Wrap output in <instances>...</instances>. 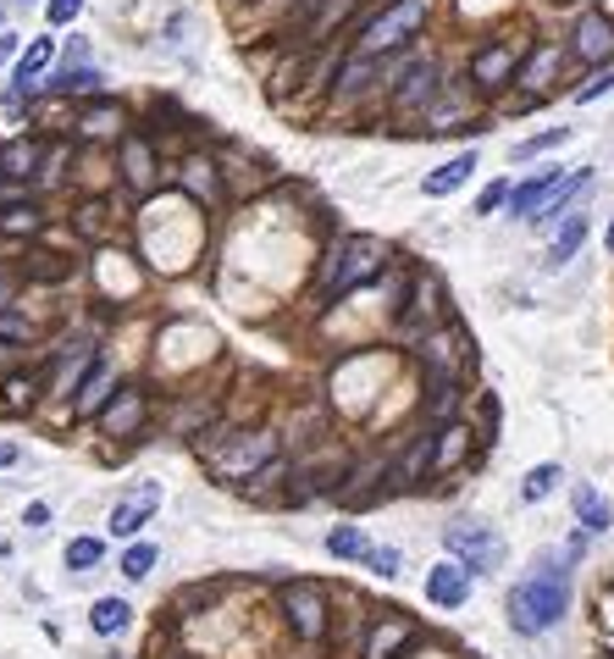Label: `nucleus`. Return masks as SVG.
Segmentation results:
<instances>
[{"label":"nucleus","mask_w":614,"mask_h":659,"mask_svg":"<svg viewBox=\"0 0 614 659\" xmlns=\"http://www.w3.org/2000/svg\"><path fill=\"white\" fill-rule=\"evenodd\" d=\"M12 7H29V0H12Z\"/></svg>","instance_id":"obj_45"},{"label":"nucleus","mask_w":614,"mask_h":659,"mask_svg":"<svg viewBox=\"0 0 614 659\" xmlns=\"http://www.w3.org/2000/svg\"><path fill=\"white\" fill-rule=\"evenodd\" d=\"M327 549H332L338 560H366V554H371V543H366L360 527H338V532L327 538Z\"/></svg>","instance_id":"obj_27"},{"label":"nucleus","mask_w":614,"mask_h":659,"mask_svg":"<svg viewBox=\"0 0 614 659\" xmlns=\"http://www.w3.org/2000/svg\"><path fill=\"white\" fill-rule=\"evenodd\" d=\"M12 460H18V449H12V444H0V466H12Z\"/></svg>","instance_id":"obj_43"},{"label":"nucleus","mask_w":614,"mask_h":659,"mask_svg":"<svg viewBox=\"0 0 614 659\" xmlns=\"http://www.w3.org/2000/svg\"><path fill=\"white\" fill-rule=\"evenodd\" d=\"M100 422H106V433H112V438L139 433V422H145V394H139V389H123V394L106 405V416H100Z\"/></svg>","instance_id":"obj_14"},{"label":"nucleus","mask_w":614,"mask_h":659,"mask_svg":"<svg viewBox=\"0 0 614 659\" xmlns=\"http://www.w3.org/2000/svg\"><path fill=\"white\" fill-rule=\"evenodd\" d=\"M470 172H476V156L465 150V156H454V161H443L437 172H426V183H421V189H426V194L437 200V194H454V189H459V183H465Z\"/></svg>","instance_id":"obj_16"},{"label":"nucleus","mask_w":614,"mask_h":659,"mask_svg":"<svg viewBox=\"0 0 614 659\" xmlns=\"http://www.w3.org/2000/svg\"><path fill=\"white\" fill-rule=\"evenodd\" d=\"M150 565H156V549H150V543H134V549L123 554V576H134V582H145Z\"/></svg>","instance_id":"obj_34"},{"label":"nucleus","mask_w":614,"mask_h":659,"mask_svg":"<svg viewBox=\"0 0 614 659\" xmlns=\"http://www.w3.org/2000/svg\"><path fill=\"white\" fill-rule=\"evenodd\" d=\"M504 200H509V183H487V189H481V200H476V211H481V216H493Z\"/></svg>","instance_id":"obj_41"},{"label":"nucleus","mask_w":614,"mask_h":659,"mask_svg":"<svg viewBox=\"0 0 614 659\" xmlns=\"http://www.w3.org/2000/svg\"><path fill=\"white\" fill-rule=\"evenodd\" d=\"M564 139H570V128H548V134H537V139H520V145H515V161H531V156L564 145Z\"/></svg>","instance_id":"obj_32"},{"label":"nucleus","mask_w":614,"mask_h":659,"mask_svg":"<svg viewBox=\"0 0 614 659\" xmlns=\"http://www.w3.org/2000/svg\"><path fill=\"white\" fill-rule=\"evenodd\" d=\"M78 12H84V0H51V7H45V18H51L56 29H67Z\"/></svg>","instance_id":"obj_39"},{"label":"nucleus","mask_w":614,"mask_h":659,"mask_svg":"<svg viewBox=\"0 0 614 659\" xmlns=\"http://www.w3.org/2000/svg\"><path fill=\"white\" fill-rule=\"evenodd\" d=\"M608 249H614V222H608Z\"/></svg>","instance_id":"obj_44"},{"label":"nucleus","mask_w":614,"mask_h":659,"mask_svg":"<svg viewBox=\"0 0 614 659\" xmlns=\"http://www.w3.org/2000/svg\"><path fill=\"white\" fill-rule=\"evenodd\" d=\"M40 167V145L34 139H12L7 150H0V172H7V178H29Z\"/></svg>","instance_id":"obj_25"},{"label":"nucleus","mask_w":614,"mask_h":659,"mask_svg":"<svg viewBox=\"0 0 614 659\" xmlns=\"http://www.w3.org/2000/svg\"><path fill=\"white\" fill-rule=\"evenodd\" d=\"M156 510H161V482H134V488L117 493V504H112V532H117V538H134L139 527H150Z\"/></svg>","instance_id":"obj_8"},{"label":"nucleus","mask_w":614,"mask_h":659,"mask_svg":"<svg viewBox=\"0 0 614 659\" xmlns=\"http://www.w3.org/2000/svg\"><path fill=\"white\" fill-rule=\"evenodd\" d=\"M40 400V378H7V405L12 411H29Z\"/></svg>","instance_id":"obj_33"},{"label":"nucleus","mask_w":614,"mask_h":659,"mask_svg":"<svg viewBox=\"0 0 614 659\" xmlns=\"http://www.w3.org/2000/svg\"><path fill=\"white\" fill-rule=\"evenodd\" d=\"M205 460H211L216 477H227V482H250L255 471H266V466L277 460V438H272V433H233L227 444H211Z\"/></svg>","instance_id":"obj_3"},{"label":"nucleus","mask_w":614,"mask_h":659,"mask_svg":"<svg viewBox=\"0 0 614 659\" xmlns=\"http://www.w3.org/2000/svg\"><path fill=\"white\" fill-rule=\"evenodd\" d=\"M123 167H128V183H134L139 194H145V189L156 183V167H150V145H145L139 134H128V139H123Z\"/></svg>","instance_id":"obj_18"},{"label":"nucleus","mask_w":614,"mask_h":659,"mask_svg":"<svg viewBox=\"0 0 614 659\" xmlns=\"http://www.w3.org/2000/svg\"><path fill=\"white\" fill-rule=\"evenodd\" d=\"M432 95H437V67H432V62H415V67L399 78L393 106H399V111H415V106H426Z\"/></svg>","instance_id":"obj_13"},{"label":"nucleus","mask_w":614,"mask_h":659,"mask_svg":"<svg viewBox=\"0 0 614 659\" xmlns=\"http://www.w3.org/2000/svg\"><path fill=\"white\" fill-rule=\"evenodd\" d=\"M56 89H67V95H95V89H100V73H95V67H78V73H67Z\"/></svg>","instance_id":"obj_37"},{"label":"nucleus","mask_w":614,"mask_h":659,"mask_svg":"<svg viewBox=\"0 0 614 659\" xmlns=\"http://www.w3.org/2000/svg\"><path fill=\"white\" fill-rule=\"evenodd\" d=\"M426 18V0H393V7L360 34V56H382V51H399Z\"/></svg>","instance_id":"obj_5"},{"label":"nucleus","mask_w":614,"mask_h":659,"mask_svg":"<svg viewBox=\"0 0 614 659\" xmlns=\"http://www.w3.org/2000/svg\"><path fill=\"white\" fill-rule=\"evenodd\" d=\"M382 266H388V249L377 244V238H366V233H349V238H338L332 249H327V261H321V299H343V294H354L360 283H371V277H382Z\"/></svg>","instance_id":"obj_2"},{"label":"nucleus","mask_w":614,"mask_h":659,"mask_svg":"<svg viewBox=\"0 0 614 659\" xmlns=\"http://www.w3.org/2000/svg\"><path fill=\"white\" fill-rule=\"evenodd\" d=\"M123 128V111H117V100H95L84 117H78V134L84 139H112Z\"/></svg>","instance_id":"obj_20"},{"label":"nucleus","mask_w":614,"mask_h":659,"mask_svg":"<svg viewBox=\"0 0 614 659\" xmlns=\"http://www.w3.org/2000/svg\"><path fill=\"white\" fill-rule=\"evenodd\" d=\"M426 598H432V604H443V609H459V604L470 598V571H465L459 560L432 565V571H426Z\"/></svg>","instance_id":"obj_9"},{"label":"nucleus","mask_w":614,"mask_h":659,"mask_svg":"<svg viewBox=\"0 0 614 659\" xmlns=\"http://www.w3.org/2000/svg\"><path fill=\"white\" fill-rule=\"evenodd\" d=\"M178 178H183V189H189L194 200H205V205L222 200V183H216V167H211V161H183Z\"/></svg>","instance_id":"obj_21"},{"label":"nucleus","mask_w":614,"mask_h":659,"mask_svg":"<svg viewBox=\"0 0 614 659\" xmlns=\"http://www.w3.org/2000/svg\"><path fill=\"white\" fill-rule=\"evenodd\" d=\"M570 504H575V515H581V527H586V532H608V527H614V515H608V504H603V493H597V488H586V482H581V488L570 493Z\"/></svg>","instance_id":"obj_19"},{"label":"nucleus","mask_w":614,"mask_h":659,"mask_svg":"<svg viewBox=\"0 0 614 659\" xmlns=\"http://www.w3.org/2000/svg\"><path fill=\"white\" fill-rule=\"evenodd\" d=\"M0 227H7V233H40V205L12 200L7 211H0Z\"/></svg>","instance_id":"obj_28"},{"label":"nucleus","mask_w":614,"mask_h":659,"mask_svg":"<svg viewBox=\"0 0 614 659\" xmlns=\"http://www.w3.org/2000/svg\"><path fill=\"white\" fill-rule=\"evenodd\" d=\"M553 488H559V466H531V471H526V482H520V493H526L531 504H537V499H548Z\"/></svg>","instance_id":"obj_30"},{"label":"nucleus","mask_w":614,"mask_h":659,"mask_svg":"<svg viewBox=\"0 0 614 659\" xmlns=\"http://www.w3.org/2000/svg\"><path fill=\"white\" fill-rule=\"evenodd\" d=\"M459 411V383H432V400H426V416L432 422H448Z\"/></svg>","instance_id":"obj_29"},{"label":"nucleus","mask_w":614,"mask_h":659,"mask_svg":"<svg viewBox=\"0 0 614 659\" xmlns=\"http://www.w3.org/2000/svg\"><path fill=\"white\" fill-rule=\"evenodd\" d=\"M78 227H84L89 238H106V205H84V211H78Z\"/></svg>","instance_id":"obj_40"},{"label":"nucleus","mask_w":614,"mask_h":659,"mask_svg":"<svg viewBox=\"0 0 614 659\" xmlns=\"http://www.w3.org/2000/svg\"><path fill=\"white\" fill-rule=\"evenodd\" d=\"M128 620H134V609H128L123 598H100V604L89 609V626H95L100 637H117V631H128Z\"/></svg>","instance_id":"obj_24"},{"label":"nucleus","mask_w":614,"mask_h":659,"mask_svg":"<svg viewBox=\"0 0 614 659\" xmlns=\"http://www.w3.org/2000/svg\"><path fill=\"white\" fill-rule=\"evenodd\" d=\"M283 615H288L294 637H305V642L327 637V593L316 582H288L283 587Z\"/></svg>","instance_id":"obj_7"},{"label":"nucleus","mask_w":614,"mask_h":659,"mask_svg":"<svg viewBox=\"0 0 614 659\" xmlns=\"http://www.w3.org/2000/svg\"><path fill=\"white\" fill-rule=\"evenodd\" d=\"M570 51H575L581 62H608V56H614V23L597 18V12H586V18L575 23V34H570Z\"/></svg>","instance_id":"obj_10"},{"label":"nucleus","mask_w":614,"mask_h":659,"mask_svg":"<svg viewBox=\"0 0 614 659\" xmlns=\"http://www.w3.org/2000/svg\"><path fill=\"white\" fill-rule=\"evenodd\" d=\"M553 67H559V51H553V45H542V51H537V56L526 62L520 84H531V89H537V84H548V78H553Z\"/></svg>","instance_id":"obj_31"},{"label":"nucleus","mask_w":614,"mask_h":659,"mask_svg":"<svg viewBox=\"0 0 614 659\" xmlns=\"http://www.w3.org/2000/svg\"><path fill=\"white\" fill-rule=\"evenodd\" d=\"M106 389H112V366H89V378H84V389H78V400H73V416H95L100 405H106Z\"/></svg>","instance_id":"obj_22"},{"label":"nucleus","mask_w":614,"mask_h":659,"mask_svg":"<svg viewBox=\"0 0 614 659\" xmlns=\"http://www.w3.org/2000/svg\"><path fill=\"white\" fill-rule=\"evenodd\" d=\"M366 565H371V571H382V576H399V549H371V554H366Z\"/></svg>","instance_id":"obj_42"},{"label":"nucleus","mask_w":614,"mask_h":659,"mask_svg":"<svg viewBox=\"0 0 614 659\" xmlns=\"http://www.w3.org/2000/svg\"><path fill=\"white\" fill-rule=\"evenodd\" d=\"M581 244H586V216H581V211H570V216H564V227H559V238H553V249H548V266H564Z\"/></svg>","instance_id":"obj_23"},{"label":"nucleus","mask_w":614,"mask_h":659,"mask_svg":"<svg viewBox=\"0 0 614 659\" xmlns=\"http://www.w3.org/2000/svg\"><path fill=\"white\" fill-rule=\"evenodd\" d=\"M0 339L29 344V339H34V321H29V316H18V310H0Z\"/></svg>","instance_id":"obj_35"},{"label":"nucleus","mask_w":614,"mask_h":659,"mask_svg":"<svg viewBox=\"0 0 614 659\" xmlns=\"http://www.w3.org/2000/svg\"><path fill=\"white\" fill-rule=\"evenodd\" d=\"M608 89H614V67H603V73H597V78H586V84H581V89H575V100H581V106H586V100H597V95H608Z\"/></svg>","instance_id":"obj_38"},{"label":"nucleus","mask_w":614,"mask_h":659,"mask_svg":"<svg viewBox=\"0 0 614 659\" xmlns=\"http://www.w3.org/2000/svg\"><path fill=\"white\" fill-rule=\"evenodd\" d=\"M515 62H520V51H515V45H487V51H476V56H470V84L498 89V84H509V78H515Z\"/></svg>","instance_id":"obj_11"},{"label":"nucleus","mask_w":614,"mask_h":659,"mask_svg":"<svg viewBox=\"0 0 614 659\" xmlns=\"http://www.w3.org/2000/svg\"><path fill=\"white\" fill-rule=\"evenodd\" d=\"M443 283L437 272H415L410 277V294L399 299V321H404V333H432V327L443 321Z\"/></svg>","instance_id":"obj_6"},{"label":"nucleus","mask_w":614,"mask_h":659,"mask_svg":"<svg viewBox=\"0 0 614 659\" xmlns=\"http://www.w3.org/2000/svg\"><path fill=\"white\" fill-rule=\"evenodd\" d=\"M564 609H570V576H564V565H553V560L531 565V576L509 593V626L526 631V637L559 626Z\"/></svg>","instance_id":"obj_1"},{"label":"nucleus","mask_w":614,"mask_h":659,"mask_svg":"<svg viewBox=\"0 0 614 659\" xmlns=\"http://www.w3.org/2000/svg\"><path fill=\"white\" fill-rule=\"evenodd\" d=\"M51 56H56V40H34V45H29V56L18 62V100L40 84V73L51 67ZM18 100H12V106H18Z\"/></svg>","instance_id":"obj_17"},{"label":"nucleus","mask_w":614,"mask_h":659,"mask_svg":"<svg viewBox=\"0 0 614 659\" xmlns=\"http://www.w3.org/2000/svg\"><path fill=\"white\" fill-rule=\"evenodd\" d=\"M100 554H106L100 538H78V543L67 549V565H73V571H89V565H100Z\"/></svg>","instance_id":"obj_36"},{"label":"nucleus","mask_w":614,"mask_h":659,"mask_svg":"<svg viewBox=\"0 0 614 659\" xmlns=\"http://www.w3.org/2000/svg\"><path fill=\"white\" fill-rule=\"evenodd\" d=\"M349 7H354V0H305V12H299V29L310 34L305 45H321V40L349 18Z\"/></svg>","instance_id":"obj_12"},{"label":"nucleus","mask_w":614,"mask_h":659,"mask_svg":"<svg viewBox=\"0 0 614 659\" xmlns=\"http://www.w3.org/2000/svg\"><path fill=\"white\" fill-rule=\"evenodd\" d=\"M465 444H470V433L465 427H443L437 433V455H432V471H448L459 455H465Z\"/></svg>","instance_id":"obj_26"},{"label":"nucleus","mask_w":614,"mask_h":659,"mask_svg":"<svg viewBox=\"0 0 614 659\" xmlns=\"http://www.w3.org/2000/svg\"><path fill=\"white\" fill-rule=\"evenodd\" d=\"M443 549H448V560H459L470 576L504 565V538H498L493 527H481V521H454V527L443 532Z\"/></svg>","instance_id":"obj_4"},{"label":"nucleus","mask_w":614,"mask_h":659,"mask_svg":"<svg viewBox=\"0 0 614 659\" xmlns=\"http://www.w3.org/2000/svg\"><path fill=\"white\" fill-rule=\"evenodd\" d=\"M404 642H410V620H404V615L377 620V626H371V637H366V659H393Z\"/></svg>","instance_id":"obj_15"}]
</instances>
